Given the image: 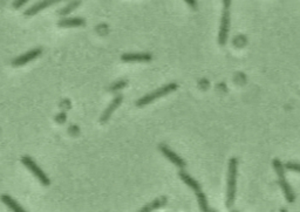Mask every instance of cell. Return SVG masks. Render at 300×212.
<instances>
[{
    "instance_id": "16",
    "label": "cell",
    "mask_w": 300,
    "mask_h": 212,
    "mask_svg": "<svg viewBox=\"0 0 300 212\" xmlns=\"http://www.w3.org/2000/svg\"><path fill=\"white\" fill-rule=\"evenodd\" d=\"M126 85H127L126 80H120V81H118V82H115L114 85H112V87H110V91L118 92V91H120V89L123 88V87H126Z\"/></svg>"
},
{
    "instance_id": "10",
    "label": "cell",
    "mask_w": 300,
    "mask_h": 212,
    "mask_svg": "<svg viewBox=\"0 0 300 212\" xmlns=\"http://www.w3.org/2000/svg\"><path fill=\"white\" fill-rule=\"evenodd\" d=\"M151 54L149 53H126L121 57V60L126 61V62H136V61H145L151 60Z\"/></svg>"
},
{
    "instance_id": "22",
    "label": "cell",
    "mask_w": 300,
    "mask_h": 212,
    "mask_svg": "<svg viewBox=\"0 0 300 212\" xmlns=\"http://www.w3.org/2000/svg\"><path fill=\"white\" fill-rule=\"evenodd\" d=\"M231 212H238V211H236V210H232Z\"/></svg>"
},
{
    "instance_id": "9",
    "label": "cell",
    "mask_w": 300,
    "mask_h": 212,
    "mask_svg": "<svg viewBox=\"0 0 300 212\" xmlns=\"http://www.w3.org/2000/svg\"><path fill=\"white\" fill-rule=\"evenodd\" d=\"M122 100H123V96H122V95H118V96H115L114 98H113L112 102H110L109 106L107 107V109L104 110V112L102 113V115H101V118H100L101 123H106V122L109 120L110 116H112L113 113L115 112V109L122 103Z\"/></svg>"
},
{
    "instance_id": "15",
    "label": "cell",
    "mask_w": 300,
    "mask_h": 212,
    "mask_svg": "<svg viewBox=\"0 0 300 212\" xmlns=\"http://www.w3.org/2000/svg\"><path fill=\"white\" fill-rule=\"evenodd\" d=\"M79 5H80V1H72V2H69V4L67 5L66 7H63L62 10H60L59 14H60V16H67V14L71 13L73 10H75V8H77Z\"/></svg>"
},
{
    "instance_id": "12",
    "label": "cell",
    "mask_w": 300,
    "mask_h": 212,
    "mask_svg": "<svg viewBox=\"0 0 300 212\" xmlns=\"http://www.w3.org/2000/svg\"><path fill=\"white\" fill-rule=\"evenodd\" d=\"M165 203H167V198H165V197H159V198L150 202L149 204L144 205L143 208H142L141 210H139L138 212H153L154 210H156V209H160L162 208V206H164Z\"/></svg>"
},
{
    "instance_id": "5",
    "label": "cell",
    "mask_w": 300,
    "mask_h": 212,
    "mask_svg": "<svg viewBox=\"0 0 300 212\" xmlns=\"http://www.w3.org/2000/svg\"><path fill=\"white\" fill-rule=\"evenodd\" d=\"M22 164L25 165L27 169H30L32 173H33V175L37 177L38 179H39L40 183H41L42 185H45V187H48L49 185V178L47 177V175H45V173L40 169L39 165H38L36 162L32 159L30 156H24V157L21 158Z\"/></svg>"
},
{
    "instance_id": "13",
    "label": "cell",
    "mask_w": 300,
    "mask_h": 212,
    "mask_svg": "<svg viewBox=\"0 0 300 212\" xmlns=\"http://www.w3.org/2000/svg\"><path fill=\"white\" fill-rule=\"evenodd\" d=\"M86 21L82 18H69V19H62L59 21L60 27H80V26H84Z\"/></svg>"
},
{
    "instance_id": "1",
    "label": "cell",
    "mask_w": 300,
    "mask_h": 212,
    "mask_svg": "<svg viewBox=\"0 0 300 212\" xmlns=\"http://www.w3.org/2000/svg\"><path fill=\"white\" fill-rule=\"evenodd\" d=\"M237 170H238V159L232 157L229 162V173H228V188H226V206L231 208L236 199V193H237Z\"/></svg>"
},
{
    "instance_id": "20",
    "label": "cell",
    "mask_w": 300,
    "mask_h": 212,
    "mask_svg": "<svg viewBox=\"0 0 300 212\" xmlns=\"http://www.w3.org/2000/svg\"><path fill=\"white\" fill-rule=\"evenodd\" d=\"M230 4H231V2H230L229 0H224V1H223L224 7H228V8H230Z\"/></svg>"
},
{
    "instance_id": "4",
    "label": "cell",
    "mask_w": 300,
    "mask_h": 212,
    "mask_svg": "<svg viewBox=\"0 0 300 212\" xmlns=\"http://www.w3.org/2000/svg\"><path fill=\"white\" fill-rule=\"evenodd\" d=\"M177 88H179L177 83H175V82L168 83V85L163 86V87H161V88L156 89V91H154V92L149 93V94L144 95L143 97L139 98L138 102H136V106H138V107L147 106V104L151 103V102H153V101L157 100V98H160V97H162V96H165V95L169 94V93L176 91Z\"/></svg>"
},
{
    "instance_id": "18",
    "label": "cell",
    "mask_w": 300,
    "mask_h": 212,
    "mask_svg": "<svg viewBox=\"0 0 300 212\" xmlns=\"http://www.w3.org/2000/svg\"><path fill=\"white\" fill-rule=\"evenodd\" d=\"M26 2H27V0H20V1H14L13 6L16 8H19V7H21V5H25Z\"/></svg>"
},
{
    "instance_id": "14",
    "label": "cell",
    "mask_w": 300,
    "mask_h": 212,
    "mask_svg": "<svg viewBox=\"0 0 300 212\" xmlns=\"http://www.w3.org/2000/svg\"><path fill=\"white\" fill-rule=\"evenodd\" d=\"M1 202L4 203V204L6 206H8V208H10L13 212H26L24 209H22L21 206L19 205V203H17L16 200L12 198V197L7 196V194H4V196H1Z\"/></svg>"
},
{
    "instance_id": "19",
    "label": "cell",
    "mask_w": 300,
    "mask_h": 212,
    "mask_svg": "<svg viewBox=\"0 0 300 212\" xmlns=\"http://www.w3.org/2000/svg\"><path fill=\"white\" fill-rule=\"evenodd\" d=\"M186 4H189V5H191L192 7H196L197 6V2L196 1H191V0H188V1H186Z\"/></svg>"
},
{
    "instance_id": "2",
    "label": "cell",
    "mask_w": 300,
    "mask_h": 212,
    "mask_svg": "<svg viewBox=\"0 0 300 212\" xmlns=\"http://www.w3.org/2000/svg\"><path fill=\"white\" fill-rule=\"evenodd\" d=\"M179 176L180 177V179H182V181L184 182L186 185H188L189 188H191L192 190H194V193L197 197L198 205H200V210H202V212H211L210 208H209V204H208V199H206L205 193H203V190H202V188H200V183H198L195 178H192L190 175H188V173H184V171H180Z\"/></svg>"
},
{
    "instance_id": "23",
    "label": "cell",
    "mask_w": 300,
    "mask_h": 212,
    "mask_svg": "<svg viewBox=\"0 0 300 212\" xmlns=\"http://www.w3.org/2000/svg\"><path fill=\"white\" fill-rule=\"evenodd\" d=\"M211 212H217V211H211Z\"/></svg>"
},
{
    "instance_id": "3",
    "label": "cell",
    "mask_w": 300,
    "mask_h": 212,
    "mask_svg": "<svg viewBox=\"0 0 300 212\" xmlns=\"http://www.w3.org/2000/svg\"><path fill=\"white\" fill-rule=\"evenodd\" d=\"M272 165H273V168H275L277 175H278V183H279V185H280L282 193H284V194H285V198H286L288 203H293L294 198H296V196H294L293 189L291 188V185L288 184L286 178H285L284 165H282L281 162L277 158L273 159Z\"/></svg>"
},
{
    "instance_id": "11",
    "label": "cell",
    "mask_w": 300,
    "mask_h": 212,
    "mask_svg": "<svg viewBox=\"0 0 300 212\" xmlns=\"http://www.w3.org/2000/svg\"><path fill=\"white\" fill-rule=\"evenodd\" d=\"M58 0H47V1H40L38 2V4H34L33 6H31L28 10L25 11V17H32L34 16V14H37L38 12H40V11L43 10V8L51 6V5L57 4Z\"/></svg>"
},
{
    "instance_id": "8",
    "label": "cell",
    "mask_w": 300,
    "mask_h": 212,
    "mask_svg": "<svg viewBox=\"0 0 300 212\" xmlns=\"http://www.w3.org/2000/svg\"><path fill=\"white\" fill-rule=\"evenodd\" d=\"M159 149L161 150V153L163 154V155H164L165 157L169 159V161L173 162V163L176 165V167L180 168V169H184V168H185V162L183 161V159L180 158V156L177 155V154H175L173 150L169 149V147L164 146V144H160Z\"/></svg>"
},
{
    "instance_id": "17",
    "label": "cell",
    "mask_w": 300,
    "mask_h": 212,
    "mask_svg": "<svg viewBox=\"0 0 300 212\" xmlns=\"http://www.w3.org/2000/svg\"><path fill=\"white\" fill-rule=\"evenodd\" d=\"M285 169L287 170H292V171H297V173H300V163H293V162H288L284 165Z\"/></svg>"
},
{
    "instance_id": "21",
    "label": "cell",
    "mask_w": 300,
    "mask_h": 212,
    "mask_svg": "<svg viewBox=\"0 0 300 212\" xmlns=\"http://www.w3.org/2000/svg\"><path fill=\"white\" fill-rule=\"evenodd\" d=\"M280 212H287V210H286V209H281Z\"/></svg>"
},
{
    "instance_id": "7",
    "label": "cell",
    "mask_w": 300,
    "mask_h": 212,
    "mask_svg": "<svg viewBox=\"0 0 300 212\" xmlns=\"http://www.w3.org/2000/svg\"><path fill=\"white\" fill-rule=\"evenodd\" d=\"M41 53H42L41 48H36V49H33V51H30V52H27V53H25V54L20 55V57H18V58H16V59L12 61V65L14 67L24 66L27 62H30V61L34 60L36 58L39 57V55Z\"/></svg>"
},
{
    "instance_id": "6",
    "label": "cell",
    "mask_w": 300,
    "mask_h": 212,
    "mask_svg": "<svg viewBox=\"0 0 300 212\" xmlns=\"http://www.w3.org/2000/svg\"><path fill=\"white\" fill-rule=\"evenodd\" d=\"M230 8L224 7L222 21H220V36H218V42L220 46H224L228 41L229 30H230Z\"/></svg>"
}]
</instances>
